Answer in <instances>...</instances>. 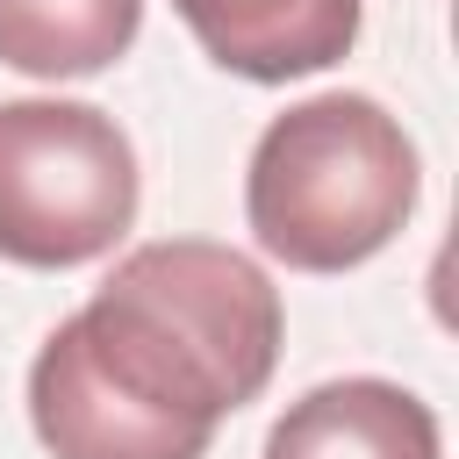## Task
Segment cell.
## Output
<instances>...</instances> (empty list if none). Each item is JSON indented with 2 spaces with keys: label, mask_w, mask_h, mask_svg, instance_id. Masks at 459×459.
<instances>
[{
  "label": "cell",
  "mask_w": 459,
  "mask_h": 459,
  "mask_svg": "<svg viewBox=\"0 0 459 459\" xmlns=\"http://www.w3.org/2000/svg\"><path fill=\"white\" fill-rule=\"evenodd\" d=\"M280 337V287L244 251L136 244L36 344L29 423L50 459H208L215 423L265 394Z\"/></svg>",
  "instance_id": "obj_1"
},
{
  "label": "cell",
  "mask_w": 459,
  "mask_h": 459,
  "mask_svg": "<svg viewBox=\"0 0 459 459\" xmlns=\"http://www.w3.org/2000/svg\"><path fill=\"white\" fill-rule=\"evenodd\" d=\"M416 186V143L373 93H308L258 129L244 222L280 265L344 273L402 237Z\"/></svg>",
  "instance_id": "obj_2"
},
{
  "label": "cell",
  "mask_w": 459,
  "mask_h": 459,
  "mask_svg": "<svg viewBox=\"0 0 459 459\" xmlns=\"http://www.w3.org/2000/svg\"><path fill=\"white\" fill-rule=\"evenodd\" d=\"M265 459H445V452L423 394L380 373H351L287 402L280 423L265 430Z\"/></svg>",
  "instance_id": "obj_5"
},
{
  "label": "cell",
  "mask_w": 459,
  "mask_h": 459,
  "mask_svg": "<svg viewBox=\"0 0 459 459\" xmlns=\"http://www.w3.org/2000/svg\"><path fill=\"white\" fill-rule=\"evenodd\" d=\"M136 222V151L93 100H0V258L65 273Z\"/></svg>",
  "instance_id": "obj_3"
},
{
  "label": "cell",
  "mask_w": 459,
  "mask_h": 459,
  "mask_svg": "<svg viewBox=\"0 0 459 459\" xmlns=\"http://www.w3.org/2000/svg\"><path fill=\"white\" fill-rule=\"evenodd\" d=\"M172 7L194 29V43L251 86L330 72L359 43V0H172Z\"/></svg>",
  "instance_id": "obj_4"
},
{
  "label": "cell",
  "mask_w": 459,
  "mask_h": 459,
  "mask_svg": "<svg viewBox=\"0 0 459 459\" xmlns=\"http://www.w3.org/2000/svg\"><path fill=\"white\" fill-rule=\"evenodd\" d=\"M143 0H0V65L29 79H93L136 43Z\"/></svg>",
  "instance_id": "obj_6"
}]
</instances>
